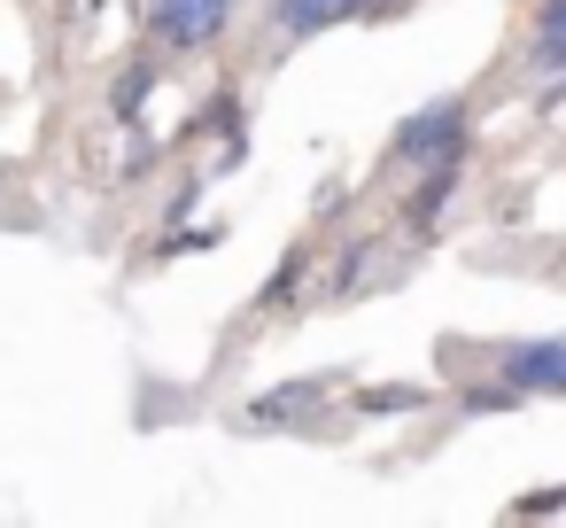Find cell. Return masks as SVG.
Returning <instances> with one entry per match:
<instances>
[{
  "mask_svg": "<svg viewBox=\"0 0 566 528\" xmlns=\"http://www.w3.org/2000/svg\"><path fill=\"white\" fill-rule=\"evenodd\" d=\"M504 381H512V389H535V396H566V334H551V342H512V350H504Z\"/></svg>",
  "mask_w": 566,
  "mask_h": 528,
  "instance_id": "1",
  "label": "cell"
},
{
  "mask_svg": "<svg viewBox=\"0 0 566 528\" xmlns=\"http://www.w3.org/2000/svg\"><path fill=\"white\" fill-rule=\"evenodd\" d=\"M156 32L171 48H210L226 32V0H156Z\"/></svg>",
  "mask_w": 566,
  "mask_h": 528,
  "instance_id": "2",
  "label": "cell"
},
{
  "mask_svg": "<svg viewBox=\"0 0 566 528\" xmlns=\"http://www.w3.org/2000/svg\"><path fill=\"white\" fill-rule=\"evenodd\" d=\"M326 404V381H287V389H272V396H256L249 412H241V427H256V435H272V427H295V412H318Z\"/></svg>",
  "mask_w": 566,
  "mask_h": 528,
  "instance_id": "3",
  "label": "cell"
},
{
  "mask_svg": "<svg viewBox=\"0 0 566 528\" xmlns=\"http://www.w3.org/2000/svg\"><path fill=\"white\" fill-rule=\"evenodd\" d=\"M450 141H458V102H434L411 125H396V156H427V148H450Z\"/></svg>",
  "mask_w": 566,
  "mask_h": 528,
  "instance_id": "4",
  "label": "cell"
},
{
  "mask_svg": "<svg viewBox=\"0 0 566 528\" xmlns=\"http://www.w3.org/2000/svg\"><path fill=\"white\" fill-rule=\"evenodd\" d=\"M365 0H280V24L295 32V40H311V32H326V24H342V17H357Z\"/></svg>",
  "mask_w": 566,
  "mask_h": 528,
  "instance_id": "5",
  "label": "cell"
},
{
  "mask_svg": "<svg viewBox=\"0 0 566 528\" xmlns=\"http://www.w3.org/2000/svg\"><path fill=\"white\" fill-rule=\"evenodd\" d=\"M535 63H566V0H543V40H535Z\"/></svg>",
  "mask_w": 566,
  "mask_h": 528,
  "instance_id": "6",
  "label": "cell"
},
{
  "mask_svg": "<svg viewBox=\"0 0 566 528\" xmlns=\"http://www.w3.org/2000/svg\"><path fill=\"white\" fill-rule=\"evenodd\" d=\"M419 404V389H373L365 396V412H411Z\"/></svg>",
  "mask_w": 566,
  "mask_h": 528,
  "instance_id": "7",
  "label": "cell"
}]
</instances>
